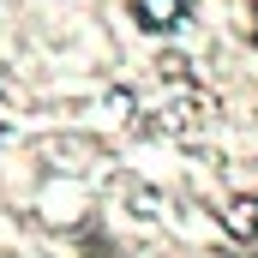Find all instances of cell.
I'll return each instance as SVG.
<instances>
[{"instance_id": "7a4b0ae2", "label": "cell", "mask_w": 258, "mask_h": 258, "mask_svg": "<svg viewBox=\"0 0 258 258\" xmlns=\"http://www.w3.org/2000/svg\"><path fill=\"white\" fill-rule=\"evenodd\" d=\"M246 240H258V192H252V234H246Z\"/></svg>"}, {"instance_id": "6da1fadb", "label": "cell", "mask_w": 258, "mask_h": 258, "mask_svg": "<svg viewBox=\"0 0 258 258\" xmlns=\"http://www.w3.org/2000/svg\"><path fill=\"white\" fill-rule=\"evenodd\" d=\"M132 18L144 30H174L186 18V0H132Z\"/></svg>"}]
</instances>
